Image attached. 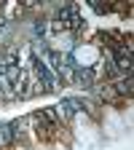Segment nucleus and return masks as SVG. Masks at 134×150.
<instances>
[{"label": "nucleus", "mask_w": 134, "mask_h": 150, "mask_svg": "<svg viewBox=\"0 0 134 150\" xmlns=\"http://www.w3.org/2000/svg\"><path fill=\"white\" fill-rule=\"evenodd\" d=\"M0 75L11 88H19L22 83V67H19V54L16 51H6L0 59Z\"/></svg>", "instance_id": "nucleus-1"}, {"label": "nucleus", "mask_w": 134, "mask_h": 150, "mask_svg": "<svg viewBox=\"0 0 134 150\" xmlns=\"http://www.w3.org/2000/svg\"><path fill=\"white\" fill-rule=\"evenodd\" d=\"M81 24L83 22H81V16H78V8H75V6H65L59 13H56V24L54 27L56 30H72L75 32V30H81Z\"/></svg>", "instance_id": "nucleus-2"}, {"label": "nucleus", "mask_w": 134, "mask_h": 150, "mask_svg": "<svg viewBox=\"0 0 134 150\" xmlns=\"http://www.w3.org/2000/svg\"><path fill=\"white\" fill-rule=\"evenodd\" d=\"M13 139V131H11V126H0V145H8Z\"/></svg>", "instance_id": "nucleus-3"}]
</instances>
